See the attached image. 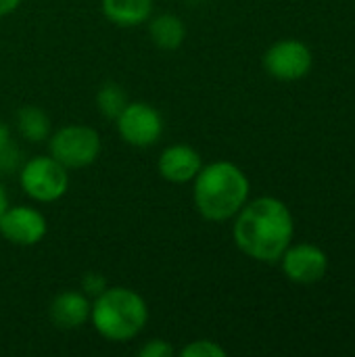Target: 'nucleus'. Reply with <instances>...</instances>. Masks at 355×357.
<instances>
[{
	"instance_id": "nucleus-11",
	"label": "nucleus",
	"mask_w": 355,
	"mask_h": 357,
	"mask_svg": "<svg viewBox=\"0 0 355 357\" xmlns=\"http://www.w3.org/2000/svg\"><path fill=\"white\" fill-rule=\"evenodd\" d=\"M90 307L92 303L82 291H63L52 299L48 316L56 328L77 331L90 320Z\"/></svg>"
},
{
	"instance_id": "nucleus-13",
	"label": "nucleus",
	"mask_w": 355,
	"mask_h": 357,
	"mask_svg": "<svg viewBox=\"0 0 355 357\" xmlns=\"http://www.w3.org/2000/svg\"><path fill=\"white\" fill-rule=\"evenodd\" d=\"M146 23H149V36L153 44L159 46L161 50H176L182 46L186 38V25L178 15L163 13V15L151 17Z\"/></svg>"
},
{
	"instance_id": "nucleus-15",
	"label": "nucleus",
	"mask_w": 355,
	"mask_h": 357,
	"mask_svg": "<svg viewBox=\"0 0 355 357\" xmlns=\"http://www.w3.org/2000/svg\"><path fill=\"white\" fill-rule=\"evenodd\" d=\"M126 105H128V98H126V92H123V88L119 84L109 82V84H103L98 88V92H96V107H98V111L105 117L115 119L123 111Z\"/></svg>"
},
{
	"instance_id": "nucleus-6",
	"label": "nucleus",
	"mask_w": 355,
	"mask_h": 357,
	"mask_svg": "<svg viewBox=\"0 0 355 357\" xmlns=\"http://www.w3.org/2000/svg\"><path fill=\"white\" fill-rule=\"evenodd\" d=\"M117 132L121 140L136 149H149L159 142L163 134V117L161 113L142 100L128 102L123 111L115 117Z\"/></svg>"
},
{
	"instance_id": "nucleus-4",
	"label": "nucleus",
	"mask_w": 355,
	"mask_h": 357,
	"mask_svg": "<svg viewBox=\"0 0 355 357\" xmlns=\"http://www.w3.org/2000/svg\"><path fill=\"white\" fill-rule=\"evenodd\" d=\"M19 184L31 201L54 203L69 190V169L50 155H38L21 165Z\"/></svg>"
},
{
	"instance_id": "nucleus-5",
	"label": "nucleus",
	"mask_w": 355,
	"mask_h": 357,
	"mask_svg": "<svg viewBox=\"0 0 355 357\" xmlns=\"http://www.w3.org/2000/svg\"><path fill=\"white\" fill-rule=\"evenodd\" d=\"M103 151V140L94 128L65 126L48 136V155L67 169H82L92 165Z\"/></svg>"
},
{
	"instance_id": "nucleus-3",
	"label": "nucleus",
	"mask_w": 355,
	"mask_h": 357,
	"mask_svg": "<svg viewBox=\"0 0 355 357\" xmlns=\"http://www.w3.org/2000/svg\"><path fill=\"white\" fill-rule=\"evenodd\" d=\"M90 322L105 341L126 343L144 331L149 322V307L136 291L126 287H107L92 301Z\"/></svg>"
},
{
	"instance_id": "nucleus-8",
	"label": "nucleus",
	"mask_w": 355,
	"mask_h": 357,
	"mask_svg": "<svg viewBox=\"0 0 355 357\" xmlns=\"http://www.w3.org/2000/svg\"><path fill=\"white\" fill-rule=\"evenodd\" d=\"M48 232L46 218L42 211L29 205H15L4 211L0 218V234L17 247H33Z\"/></svg>"
},
{
	"instance_id": "nucleus-2",
	"label": "nucleus",
	"mask_w": 355,
	"mask_h": 357,
	"mask_svg": "<svg viewBox=\"0 0 355 357\" xmlns=\"http://www.w3.org/2000/svg\"><path fill=\"white\" fill-rule=\"evenodd\" d=\"M192 182L195 209L207 222L232 220L249 199V180L230 161L203 165Z\"/></svg>"
},
{
	"instance_id": "nucleus-10",
	"label": "nucleus",
	"mask_w": 355,
	"mask_h": 357,
	"mask_svg": "<svg viewBox=\"0 0 355 357\" xmlns=\"http://www.w3.org/2000/svg\"><path fill=\"white\" fill-rule=\"evenodd\" d=\"M203 167V157L188 144H172L167 146L157 161V169L165 182L186 184L197 178Z\"/></svg>"
},
{
	"instance_id": "nucleus-17",
	"label": "nucleus",
	"mask_w": 355,
	"mask_h": 357,
	"mask_svg": "<svg viewBox=\"0 0 355 357\" xmlns=\"http://www.w3.org/2000/svg\"><path fill=\"white\" fill-rule=\"evenodd\" d=\"M180 356L182 357H224L226 356V349L220 347L216 341H209V339H203V341H192L188 343L186 347L180 349Z\"/></svg>"
},
{
	"instance_id": "nucleus-16",
	"label": "nucleus",
	"mask_w": 355,
	"mask_h": 357,
	"mask_svg": "<svg viewBox=\"0 0 355 357\" xmlns=\"http://www.w3.org/2000/svg\"><path fill=\"white\" fill-rule=\"evenodd\" d=\"M21 161V151L15 146L10 130L0 121V172H15Z\"/></svg>"
},
{
	"instance_id": "nucleus-20",
	"label": "nucleus",
	"mask_w": 355,
	"mask_h": 357,
	"mask_svg": "<svg viewBox=\"0 0 355 357\" xmlns=\"http://www.w3.org/2000/svg\"><path fill=\"white\" fill-rule=\"evenodd\" d=\"M23 0H0V17H6L10 13H15L21 6Z\"/></svg>"
},
{
	"instance_id": "nucleus-1",
	"label": "nucleus",
	"mask_w": 355,
	"mask_h": 357,
	"mask_svg": "<svg viewBox=\"0 0 355 357\" xmlns=\"http://www.w3.org/2000/svg\"><path fill=\"white\" fill-rule=\"evenodd\" d=\"M234 218L232 236L247 257L274 264L289 249L293 238V215L282 201L274 197L255 199L245 203Z\"/></svg>"
},
{
	"instance_id": "nucleus-9",
	"label": "nucleus",
	"mask_w": 355,
	"mask_h": 357,
	"mask_svg": "<svg viewBox=\"0 0 355 357\" xmlns=\"http://www.w3.org/2000/svg\"><path fill=\"white\" fill-rule=\"evenodd\" d=\"M282 270L289 280L299 284H312L324 278L328 270V257L314 245H295L282 253Z\"/></svg>"
},
{
	"instance_id": "nucleus-18",
	"label": "nucleus",
	"mask_w": 355,
	"mask_h": 357,
	"mask_svg": "<svg viewBox=\"0 0 355 357\" xmlns=\"http://www.w3.org/2000/svg\"><path fill=\"white\" fill-rule=\"evenodd\" d=\"M140 357H172L174 356V347L163 341V339H153V341H146L140 351H138Z\"/></svg>"
},
{
	"instance_id": "nucleus-21",
	"label": "nucleus",
	"mask_w": 355,
	"mask_h": 357,
	"mask_svg": "<svg viewBox=\"0 0 355 357\" xmlns=\"http://www.w3.org/2000/svg\"><path fill=\"white\" fill-rule=\"evenodd\" d=\"M6 209H8V197H6V192H4V188L0 184V218L4 215Z\"/></svg>"
},
{
	"instance_id": "nucleus-14",
	"label": "nucleus",
	"mask_w": 355,
	"mask_h": 357,
	"mask_svg": "<svg viewBox=\"0 0 355 357\" xmlns=\"http://www.w3.org/2000/svg\"><path fill=\"white\" fill-rule=\"evenodd\" d=\"M17 126L21 136L29 142H42L50 136V117L33 105H27L17 113Z\"/></svg>"
},
{
	"instance_id": "nucleus-19",
	"label": "nucleus",
	"mask_w": 355,
	"mask_h": 357,
	"mask_svg": "<svg viewBox=\"0 0 355 357\" xmlns=\"http://www.w3.org/2000/svg\"><path fill=\"white\" fill-rule=\"evenodd\" d=\"M107 289V280L100 276V274H96V272H90V274H86L84 278H82V293L84 295H88V297H96V295H100L103 291Z\"/></svg>"
},
{
	"instance_id": "nucleus-7",
	"label": "nucleus",
	"mask_w": 355,
	"mask_h": 357,
	"mask_svg": "<svg viewBox=\"0 0 355 357\" xmlns=\"http://www.w3.org/2000/svg\"><path fill=\"white\" fill-rule=\"evenodd\" d=\"M264 67L276 79H301L312 69V50L299 40H280L266 50Z\"/></svg>"
},
{
	"instance_id": "nucleus-12",
	"label": "nucleus",
	"mask_w": 355,
	"mask_h": 357,
	"mask_svg": "<svg viewBox=\"0 0 355 357\" xmlns=\"http://www.w3.org/2000/svg\"><path fill=\"white\" fill-rule=\"evenodd\" d=\"M103 15L117 27H136L153 17L155 0H100Z\"/></svg>"
}]
</instances>
